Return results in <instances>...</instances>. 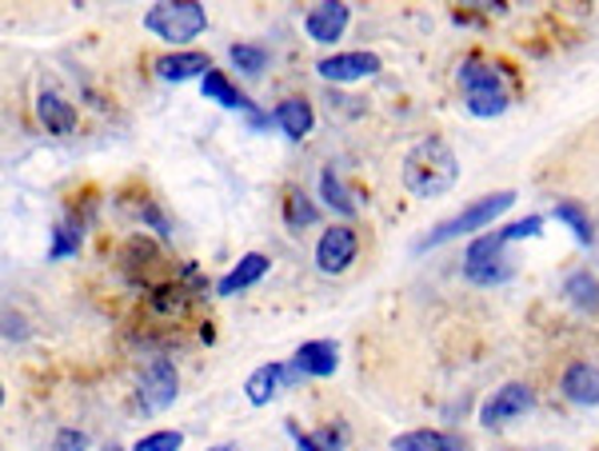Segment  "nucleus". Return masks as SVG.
<instances>
[{
  "instance_id": "0eeeda50",
  "label": "nucleus",
  "mask_w": 599,
  "mask_h": 451,
  "mask_svg": "<svg viewBox=\"0 0 599 451\" xmlns=\"http://www.w3.org/2000/svg\"><path fill=\"white\" fill-rule=\"evenodd\" d=\"M356 252H359L356 232H352L348 224H336V228H328L324 236H319V244H316V264H319V271H324V276H339V271L352 268Z\"/></svg>"
},
{
  "instance_id": "423d86ee",
  "label": "nucleus",
  "mask_w": 599,
  "mask_h": 451,
  "mask_svg": "<svg viewBox=\"0 0 599 451\" xmlns=\"http://www.w3.org/2000/svg\"><path fill=\"white\" fill-rule=\"evenodd\" d=\"M531 403H536V396H531L528 383H504V388H496L488 400H484L479 423H484V428H504V423H511L516 416H524Z\"/></svg>"
},
{
  "instance_id": "5701e85b",
  "label": "nucleus",
  "mask_w": 599,
  "mask_h": 451,
  "mask_svg": "<svg viewBox=\"0 0 599 451\" xmlns=\"http://www.w3.org/2000/svg\"><path fill=\"white\" fill-rule=\"evenodd\" d=\"M556 216L564 224H571V232H576L579 244H591V221H588V212L579 208V204H571V201L556 204Z\"/></svg>"
},
{
  "instance_id": "4468645a",
  "label": "nucleus",
  "mask_w": 599,
  "mask_h": 451,
  "mask_svg": "<svg viewBox=\"0 0 599 451\" xmlns=\"http://www.w3.org/2000/svg\"><path fill=\"white\" fill-rule=\"evenodd\" d=\"M564 396L579 408H591L599 403V368L596 363H571L564 371Z\"/></svg>"
},
{
  "instance_id": "f03ea898",
  "label": "nucleus",
  "mask_w": 599,
  "mask_h": 451,
  "mask_svg": "<svg viewBox=\"0 0 599 451\" xmlns=\"http://www.w3.org/2000/svg\"><path fill=\"white\" fill-rule=\"evenodd\" d=\"M511 204H516V192H488V196L471 201L468 208L459 212V216H451V221H444L436 232H428V236H424L416 248L428 252V248H439V244H448V240H459V236H471V232L488 228L491 221H499V216H504Z\"/></svg>"
},
{
  "instance_id": "a878e982",
  "label": "nucleus",
  "mask_w": 599,
  "mask_h": 451,
  "mask_svg": "<svg viewBox=\"0 0 599 451\" xmlns=\"http://www.w3.org/2000/svg\"><path fill=\"white\" fill-rule=\"evenodd\" d=\"M316 221V208H312L308 201H304V192H288V224L292 228H304V224Z\"/></svg>"
},
{
  "instance_id": "ddd939ff",
  "label": "nucleus",
  "mask_w": 599,
  "mask_h": 451,
  "mask_svg": "<svg viewBox=\"0 0 599 451\" xmlns=\"http://www.w3.org/2000/svg\"><path fill=\"white\" fill-rule=\"evenodd\" d=\"M212 61L204 52H169L156 61V76L160 81H192V76H209Z\"/></svg>"
},
{
  "instance_id": "2eb2a0df",
  "label": "nucleus",
  "mask_w": 599,
  "mask_h": 451,
  "mask_svg": "<svg viewBox=\"0 0 599 451\" xmlns=\"http://www.w3.org/2000/svg\"><path fill=\"white\" fill-rule=\"evenodd\" d=\"M396 451H471V443L456 431H408V435H399L392 443Z\"/></svg>"
},
{
  "instance_id": "20e7f679",
  "label": "nucleus",
  "mask_w": 599,
  "mask_h": 451,
  "mask_svg": "<svg viewBox=\"0 0 599 451\" xmlns=\"http://www.w3.org/2000/svg\"><path fill=\"white\" fill-rule=\"evenodd\" d=\"M459 84H464V104H468L471 116H484V121H488V116H499V112L511 104L499 69L476 61V57L459 64Z\"/></svg>"
},
{
  "instance_id": "cd10ccee",
  "label": "nucleus",
  "mask_w": 599,
  "mask_h": 451,
  "mask_svg": "<svg viewBox=\"0 0 599 451\" xmlns=\"http://www.w3.org/2000/svg\"><path fill=\"white\" fill-rule=\"evenodd\" d=\"M89 448V435L84 431H60L57 440H52V451H84Z\"/></svg>"
},
{
  "instance_id": "7c9ffc66",
  "label": "nucleus",
  "mask_w": 599,
  "mask_h": 451,
  "mask_svg": "<svg viewBox=\"0 0 599 451\" xmlns=\"http://www.w3.org/2000/svg\"><path fill=\"white\" fill-rule=\"evenodd\" d=\"M100 451H120V448H116V443H109V448H100Z\"/></svg>"
},
{
  "instance_id": "1a4fd4ad",
  "label": "nucleus",
  "mask_w": 599,
  "mask_h": 451,
  "mask_svg": "<svg viewBox=\"0 0 599 451\" xmlns=\"http://www.w3.org/2000/svg\"><path fill=\"white\" fill-rule=\"evenodd\" d=\"M348 4H339V0H319V4H312L308 17H304V24H308V37L316 44H336L339 37H344V29H348Z\"/></svg>"
},
{
  "instance_id": "f8f14e48",
  "label": "nucleus",
  "mask_w": 599,
  "mask_h": 451,
  "mask_svg": "<svg viewBox=\"0 0 599 451\" xmlns=\"http://www.w3.org/2000/svg\"><path fill=\"white\" fill-rule=\"evenodd\" d=\"M264 276H268V256H264V252H248V256H240L236 268H232L229 276L216 284V291H220V296H236V291L260 284Z\"/></svg>"
},
{
  "instance_id": "a211bd4d",
  "label": "nucleus",
  "mask_w": 599,
  "mask_h": 451,
  "mask_svg": "<svg viewBox=\"0 0 599 451\" xmlns=\"http://www.w3.org/2000/svg\"><path fill=\"white\" fill-rule=\"evenodd\" d=\"M504 228L488 232V236H479V240L468 244V256H464V271H479V268H499V252H504Z\"/></svg>"
},
{
  "instance_id": "4be33fe9",
  "label": "nucleus",
  "mask_w": 599,
  "mask_h": 451,
  "mask_svg": "<svg viewBox=\"0 0 599 451\" xmlns=\"http://www.w3.org/2000/svg\"><path fill=\"white\" fill-rule=\"evenodd\" d=\"M77 248H80V228H77V221H60L57 228H52L49 260H64V256H72Z\"/></svg>"
},
{
  "instance_id": "f3484780",
  "label": "nucleus",
  "mask_w": 599,
  "mask_h": 451,
  "mask_svg": "<svg viewBox=\"0 0 599 451\" xmlns=\"http://www.w3.org/2000/svg\"><path fill=\"white\" fill-rule=\"evenodd\" d=\"M272 116H276V124L288 132L292 141H304V136L312 132V104L300 101V96H292V101H280Z\"/></svg>"
},
{
  "instance_id": "dca6fc26",
  "label": "nucleus",
  "mask_w": 599,
  "mask_h": 451,
  "mask_svg": "<svg viewBox=\"0 0 599 451\" xmlns=\"http://www.w3.org/2000/svg\"><path fill=\"white\" fill-rule=\"evenodd\" d=\"M37 116H40V124H44L49 132H57V136H64V132L77 129V109H72V104L64 101L60 92H52V89L40 92Z\"/></svg>"
},
{
  "instance_id": "bb28decb",
  "label": "nucleus",
  "mask_w": 599,
  "mask_h": 451,
  "mask_svg": "<svg viewBox=\"0 0 599 451\" xmlns=\"http://www.w3.org/2000/svg\"><path fill=\"white\" fill-rule=\"evenodd\" d=\"M471 284H504L511 280V268L508 264H499V268H479V271H464Z\"/></svg>"
},
{
  "instance_id": "c756f323",
  "label": "nucleus",
  "mask_w": 599,
  "mask_h": 451,
  "mask_svg": "<svg viewBox=\"0 0 599 451\" xmlns=\"http://www.w3.org/2000/svg\"><path fill=\"white\" fill-rule=\"evenodd\" d=\"M209 451H236L232 443H220V448H209Z\"/></svg>"
},
{
  "instance_id": "6e6552de",
  "label": "nucleus",
  "mask_w": 599,
  "mask_h": 451,
  "mask_svg": "<svg viewBox=\"0 0 599 451\" xmlns=\"http://www.w3.org/2000/svg\"><path fill=\"white\" fill-rule=\"evenodd\" d=\"M316 69H319V76H324V81L352 84V81H364V76H376L379 57H376V52H336V57H324Z\"/></svg>"
},
{
  "instance_id": "9d476101",
  "label": "nucleus",
  "mask_w": 599,
  "mask_h": 451,
  "mask_svg": "<svg viewBox=\"0 0 599 451\" xmlns=\"http://www.w3.org/2000/svg\"><path fill=\"white\" fill-rule=\"evenodd\" d=\"M292 380H300V371L292 368V363H264V368H256L248 376V383H244V396H248V403L264 408V403H268L276 391L288 388Z\"/></svg>"
},
{
  "instance_id": "7ed1b4c3",
  "label": "nucleus",
  "mask_w": 599,
  "mask_h": 451,
  "mask_svg": "<svg viewBox=\"0 0 599 451\" xmlns=\"http://www.w3.org/2000/svg\"><path fill=\"white\" fill-rule=\"evenodd\" d=\"M144 29L169 44H189L209 29V12L196 0H164V4L144 12Z\"/></svg>"
},
{
  "instance_id": "412c9836",
  "label": "nucleus",
  "mask_w": 599,
  "mask_h": 451,
  "mask_svg": "<svg viewBox=\"0 0 599 451\" xmlns=\"http://www.w3.org/2000/svg\"><path fill=\"white\" fill-rule=\"evenodd\" d=\"M564 291H568V300L583 311H591L599 304V284H596L591 271H571L568 284H564Z\"/></svg>"
},
{
  "instance_id": "c85d7f7f",
  "label": "nucleus",
  "mask_w": 599,
  "mask_h": 451,
  "mask_svg": "<svg viewBox=\"0 0 599 451\" xmlns=\"http://www.w3.org/2000/svg\"><path fill=\"white\" fill-rule=\"evenodd\" d=\"M539 228H544V221L539 216H528V221L511 224V228H504V240H524V236H539Z\"/></svg>"
},
{
  "instance_id": "393cba45",
  "label": "nucleus",
  "mask_w": 599,
  "mask_h": 451,
  "mask_svg": "<svg viewBox=\"0 0 599 451\" xmlns=\"http://www.w3.org/2000/svg\"><path fill=\"white\" fill-rule=\"evenodd\" d=\"M180 448H184V435H180V431H152V435H144L132 451H180Z\"/></svg>"
},
{
  "instance_id": "39448f33",
  "label": "nucleus",
  "mask_w": 599,
  "mask_h": 451,
  "mask_svg": "<svg viewBox=\"0 0 599 451\" xmlns=\"http://www.w3.org/2000/svg\"><path fill=\"white\" fill-rule=\"evenodd\" d=\"M176 391H180V376H176V368H172L164 356H152L144 368H140V376H136V400H140V408L144 411H164L172 400H176Z\"/></svg>"
},
{
  "instance_id": "b1692460",
  "label": "nucleus",
  "mask_w": 599,
  "mask_h": 451,
  "mask_svg": "<svg viewBox=\"0 0 599 451\" xmlns=\"http://www.w3.org/2000/svg\"><path fill=\"white\" fill-rule=\"evenodd\" d=\"M229 57H232V64H236L240 72H252V76L268 64V49H260V44H232Z\"/></svg>"
},
{
  "instance_id": "9b49d317",
  "label": "nucleus",
  "mask_w": 599,
  "mask_h": 451,
  "mask_svg": "<svg viewBox=\"0 0 599 451\" xmlns=\"http://www.w3.org/2000/svg\"><path fill=\"white\" fill-rule=\"evenodd\" d=\"M339 363V348L332 340H308L300 344L296 356H292V368L300 371V376H316V380H324V376H332Z\"/></svg>"
},
{
  "instance_id": "6ab92c4d",
  "label": "nucleus",
  "mask_w": 599,
  "mask_h": 451,
  "mask_svg": "<svg viewBox=\"0 0 599 451\" xmlns=\"http://www.w3.org/2000/svg\"><path fill=\"white\" fill-rule=\"evenodd\" d=\"M204 96H209V101H216V104H224V109H240V112L252 109L248 96H244V92H236V84H232L220 69H212L209 76H204Z\"/></svg>"
},
{
  "instance_id": "f257e3e1",
  "label": "nucleus",
  "mask_w": 599,
  "mask_h": 451,
  "mask_svg": "<svg viewBox=\"0 0 599 451\" xmlns=\"http://www.w3.org/2000/svg\"><path fill=\"white\" fill-rule=\"evenodd\" d=\"M459 176V161L456 152L448 144L439 141V136H424L408 148L404 156V188L419 201H436L444 192L456 184Z\"/></svg>"
},
{
  "instance_id": "aec40b11",
  "label": "nucleus",
  "mask_w": 599,
  "mask_h": 451,
  "mask_svg": "<svg viewBox=\"0 0 599 451\" xmlns=\"http://www.w3.org/2000/svg\"><path fill=\"white\" fill-rule=\"evenodd\" d=\"M319 192H324V204H328L332 212H339V216H356V201L348 196V188H344V181L336 176V168H324Z\"/></svg>"
}]
</instances>
